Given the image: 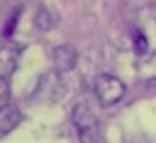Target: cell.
I'll return each mask as SVG.
<instances>
[{"instance_id": "7", "label": "cell", "mask_w": 156, "mask_h": 143, "mask_svg": "<svg viewBox=\"0 0 156 143\" xmlns=\"http://www.w3.org/2000/svg\"><path fill=\"white\" fill-rule=\"evenodd\" d=\"M36 23H38L40 30H49V27H53L55 19H51V13H49L47 9H40V11H38V19H36Z\"/></svg>"}, {"instance_id": "9", "label": "cell", "mask_w": 156, "mask_h": 143, "mask_svg": "<svg viewBox=\"0 0 156 143\" xmlns=\"http://www.w3.org/2000/svg\"><path fill=\"white\" fill-rule=\"evenodd\" d=\"M133 47H135V53L137 55H144L146 51H148V40H146V36L144 34H135V42H133Z\"/></svg>"}, {"instance_id": "5", "label": "cell", "mask_w": 156, "mask_h": 143, "mask_svg": "<svg viewBox=\"0 0 156 143\" xmlns=\"http://www.w3.org/2000/svg\"><path fill=\"white\" fill-rule=\"evenodd\" d=\"M21 118H23V116H21L19 107H15V105H4V107H0V139L6 137L9 133H13V131L19 126Z\"/></svg>"}, {"instance_id": "2", "label": "cell", "mask_w": 156, "mask_h": 143, "mask_svg": "<svg viewBox=\"0 0 156 143\" xmlns=\"http://www.w3.org/2000/svg\"><path fill=\"white\" fill-rule=\"evenodd\" d=\"M95 95L101 105H114L125 97V84L112 74H99L95 78Z\"/></svg>"}, {"instance_id": "8", "label": "cell", "mask_w": 156, "mask_h": 143, "mask_svg": "<svg viewBox=\"0 0 156 143\" xmlns=\"http://www.w3.org/2000/svg\"><path fill=\"white\" fill-rule=\"evenodd\" d=\"M9 97H11V86L6 78H0V107L9 105Z\"/></svg>"}, {"instance_id": "6", "label": "cell", "mask_w": 156, "mask_h": 143, "mask_svg": "<svg viewBox=\"0 0 156 143\" xmlns=\"http://www.w3.org/2000/svg\"><path fill=\"white\" fill-rule=\"evenodd\" d=\"M17 59H19V48L17 47H13V44L0 47V78H6L15 72Z\"/></svg>"}, {"instance_id": "1", "label": "cell", "mask_w": 156, "mask_h": 143, "mask_svg": "<svg viewBox=\"0 0 156 143\" xmlns=\"http://www.w3.org/2000/svg\"><path fill=\"white\" fill-rule=\"evenodd\" d=\"M72 122L76 126L80 143H99L101 141V128L99 120L93 114V110L87 103H76L72 110Z\"/></svg>"}, {"instance_id": "4", "label": "cell", "mask_w": 156, "mask_h": 143, "mask_svg": "<svg viewBox=\"0 0 156 143\" xmlns=\"http://www.w3.org/2000/svg\"><path fill=\"white\" fill-rule=\"evenodd\" d=\"M78 61V53L74 47L70 44H61L53 51V63H55V70L59 74H66V72L74 70Z\"/></svg>"}, {"instance_id": "3", "label": "cell", "mask_w": 156, "mask_h": 143, "mask_svg": "<svg viewBox=\"0 0 156 143\" xmlns=\"http://www.w3.org/2000/svg\"><path fill=\"white\" fill-rule=\"evenodd\" d=\"M63 95H66V82H63V78L59 76L57 70L40 76L38 86H36V93H34V97L38 101L53 103V101H59Z\"/></svg>"}]
</instances>
